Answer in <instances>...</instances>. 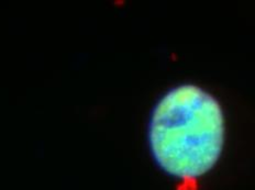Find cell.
<instances>
[{
    "instance_id": "cell-1",
    "label": "cell",
    "mask_w": 255,
    "mask_h": 190,
    "mask_svg": "<svg viewBox=\"0 0 255 190\" xmlns=\"http://www.w3.org/2000/svg\"><path fill=\"white\" fill-rule=\"evenodd\" d=\"M219 102L194 85L172 89L154 108L148 143L156 164L169 176L194 181L209 173L225 144Z\"/></svg>"
}]
</instances>
